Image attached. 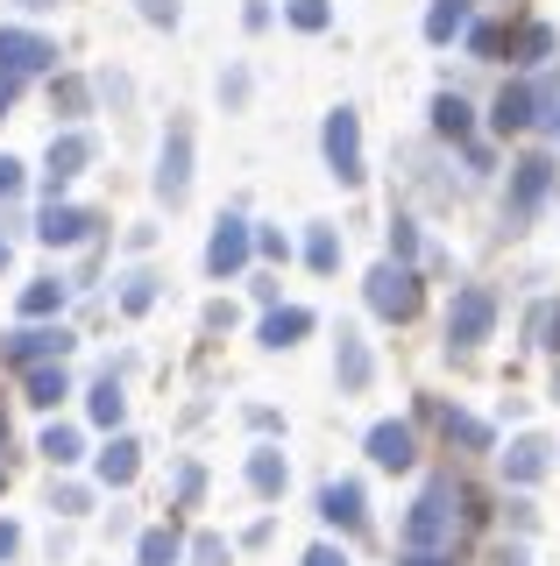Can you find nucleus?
Listing matches in <instances>:
<instances>
[{"label":"nucleus","instance_id":"obj_33","mask_svg":"<svg viewBox=\"0 0 560 566\" xmlns=\"http://www.w3.org/2000/svg\"><path fill=\"white\" fill-rule=\"evenodd\" d=\"M291 22H299V29H326V0H291Z\"/></svg>","mask_w":560,"mask_h":566},{"label":"nucleus","instance_id":"obj_25","mask_svg":"<svg viewBox=\"0 0 560 566\" xmlns=\"http://www.w3.org/2000/svg\"><path fill=\"white\" fill-rule=\"evenodd\" d=\"M525 333H532V347H560V305H532Z\"/></svg>","mask_w":560,"mask_h":566},{"label":"nucleus","instance_id":"obj_10","mask_svg":"<svg viewBox=\"0 0 560 566\" xmlns=\"http://www.w3.org/2000/svg\"><path fill=\"white\" fill-rule=\"evenodd\" d=\"M93 212H79V206H43V220H37V234L50 241V248H79L85 234H93Z\"/></svg>","mask_w":560,"mask_h":566},{"label":"nucleus","instance_id":"obj_8","mask_svg":"<svg viewBox=\"0 0 560 566\" xmlns=\"http://www.w3.org/2000/svg\"><path fill=\"white\" fill-rule=\"evenodd\" d=\"M553 191V156H525L518 177H511V220H532Z\"/></svg>","mask_w":560,"mask_h":566},{"label":"nucleus","instance_id":"obj_18","mask_svg":"<svg viewBox=\"0 0 560 566\" xmlns=\"http://www.w3.org/2000/svg\"><path fill=\"white\" fill-rule=\"evenodd\" d=\"M284 482H291V468H284V453H277V447L249 453V489L256 495H284Z\"/></svg>","mask_w":560,"mask_h":566},{"label":"nucleus","instance_id":"obj_5","mask_svg":"<svg viewBox=\"0 0 560 566\" xmlns=\"http://www.w3.org/2000/svg\"><path fill=\"white\" fill-rule=\"evenodd\" d=\"M370 305L383 318H412L418 312V276L405 270V262H383V270H370Z\"/></svg>","mask_w":560,"mask_h":566},{"label":"nucleus","instance_id":"obj_4","mask_svg":"<svg viewBox=\"0 0 560 566\" xmlns=\"http://www.w3.org/2000/svg\"><path fill=\"white\" fill-rule=\"evenodd\" d=\"M58 64V43L37 29H0V71L8 78H29V71H50Z\"/></svg>","mask_w":560,"mask_h":566},{"label":"nucleus","instance_id":"obj_32","mask_svg":"<svg viewBox=\"0 0 560 566\" xmlns=\"http://www.w3.org/2000/svg\"><path fill=\"white\" fill-rule=\"evenodd\" d=\"M121 305H128V312H149V305H156V276H128V291H121Z\"/></svg>","mask_w":560,"mask_h":566},{"label":"nucleus","instance_id":"obj_41","mask_svg":"<svg viewBox=\"0 0 560 566\" xmlns=\"http://www.w3.org/2000/svg\"><path fill=\"white\" fill-rule=\"evenodd\" d=\"M397 566H447V553H405Z\"/></svg>","mask_w":560,"mask_h":566},{"label":"nucleus","instance_id":"obj_16","mask_svg":"<svg viewBox=\"0 0 560 566\" xmlns=\"http://www.w3.org/2000/svg\"><path fill=\"white\" fill-rule=\"evenodd\" d=\"M532 106H539V99H532V85H504V99H497V114H489V120H497L504 135H518V128H532V120H539Z\"/></svg>","mask_w":560,"mask_h":566},{"label":"nucleus","instance_id":"obj_21","mask_svg":"<svg viewBox=\"0 0 560 566\" xmlns=\"http://www.w3.org/2000/svg\"><path fill=\"white\" fill-rule=\"evenodd\" d=\"M433 128L462 142V135H468V99H462V93H440V99H433Z\"/></svg>","mask_w":560,"mask_h":566},{"label":"nucleus","instance_id":"obj_1","mask_svg":"<svg viewBox=\"0 0 560 566\" xmlns=\"http://www.w3.org/2000/svg\"><path fill=\"white\" fill-rule=\"evenodd\" d=\"M454 482H433L426 495L412 503L405 517V553H454V531H462V517H454Z\"/></svg>","mask_w":560,"mask_h":566},{"label":"nucleus","instance_id":"obj_35","mask_svg":"<svg viewBox=\"0 0 560 566\" xmlns=\"http://www.w3.org/2000/svg\"><path fill=\"white\" fill-rule=\"evenodd\" d=\"M58 106H64V114H85V85L64 78V85H58Z\"/></svg>","mask_w":560,"mask_h":566},{"label":"nucleus","instance_id":"obj_28","mask_svg":"<svg viewBox=\"0 0 560 566\" xmlns=\"http://www.w3.org/2000/svg\"><path fill=\"white\" fill-rule=\"evenodd\" d=\"M305 262H312V270H334V262H341V241H334V227H312V241H305Z\"/></svg>","mask_w":560,"mask_h":566},{"label":"nucleus","instance_id":"obj_38","mask_svg":"<svg viewBox=\"0 0 560 566\" xmlns=\"http://www.w3.org/2000/svg\"><path fill=\"white\" fill-rule=\"evenodd\" d=\"M143 14H149L156 29H164V22H178V0H143Z\"/></svg>","mask_w":560,"mask_h":566},{"label":"nucleus","instance_id":"obj_19","mask_svg":"<svg viewBox=\"0 0 560 566\" xmlns=\"http://www.w3.org/2000/svg\"><path fill=\"white\" fill-rule=\"evenodd\" d=\"M64 397H72L64 361H37V368H29V403H64Z\"/></svg>","mask_w":560,"mask_h":566},{"label":"nucleus","instance_id":"obj_42","mask_svg":"<svg viewBox=\"0 0 560 566\" xmlns=\"http://www.w3.org/2000/svg\"><path fill=\"white\" fill-rule=\"evenodd\" d=\"M14 553V524H0V559H8Z\"/></svg>","mask_w":560,"mask_h":566},{"label":"nucleus","instance_id":"obj_30","mask_svg":"<svg viewBox=\"0 0 560 566\" xmlns=\"http://www.w3.org/2000/svg\"><path fill=\"white\" fill-rule=\"evenodd\" d=\"M547 57H553V29H539V22H532V29L518 35V64H547Z\"/></svg>","mask_w":560,"mask_h":566},{"label":"nucleus","instance_id":"obj_12","mask_svg":"<svg viewBox=\"0 0 560 566\" xmlns=\"http://www.w3.org/2000/svg\"><path fill=\"white\" fill-rule=\"evenodd\" d=\"M370 460H376V468H412V460H418V439H412V424H376V432H370Z\"/></svg>","mask_w":560,"mask_h":566},{"label":"nucleus","instance_id":"obj_36","mask_svg":"<svg viewBox=\"0 0 560 566\" xmlns=\"http://www.w3.org/2000/svg\"><path fill=\"white\" fill-rule=\"evenodd\" d=\"M14 191H22V164H14V156H0V199H14Z\"/></svg>","mask_w":560,"mask_h":566},{"label":"nucleus","instance_id":"obj_9","mask_svg":"<svg viewBox=\"0 0 560 566\" xmlns=\"http://www.w3.org/2000/svg\"><path fill=\"white\" fill-rule=\"evenodd\" d=\"M156 191H164L170 206L185 199L191 191V128L178 120V128H170V142H164V170H156Z\"/></svg>","mask_w":560,"mask_h":566},{"label":"nucleus","instance_id":"obj_13","mask_svg":"<svg viewBox=\"0 0 560 566\" xmlns=\"http://www.w3.org/2000/svg\"><path fill=\"white\" fill-rule=\"evenodd\" d=\"M320 517L341 524V531H362V489L355 482H326L320 489Z\"/></svg>","mask_w":560,"mask_h":566},{"label":"nucleus","instance_id":"obj_45","mask_svg":"<svg viewBox=\"0 0 560 566\" xmlns=\"http://www.w3.org/2000/svg\"><path fill=\"white\" fill-rule=\"evenodd\" d=\"M553 128H560V114H553Z\"/></svg>","mask_w":560,"mask_h":566},{"label":"nucleus","instance_id":"obj_23","mask_svg":"<svg viewBox=\"0 0 560 566\" xmlns=\"http://www.w3.org/2000/svg\"><path fill=\"white\" fill-rule=\"evenodd\" d=\"M85 411H93V424H121V411H128L121 382H114V376H107V382H93V403H85Z\"/></svg>","mask_w":560,"mask_h":566},{"label":"nucleus","instance_id":"obj_6","mask_svg":"<svg viewBox=\"0 0 560 566\" xmlns=\"http://www.w3.org/2000/svg\"><path fill=\"white\" fill-rule=\"evenodd\" d=\"M249 255H256V234H249V220H235V212H220L214 241H206V270H214V276H235V270H241Z\"/></svg>","mask_w":560,"mask_h":566},{"label":"nucleus","instance_id":"obj_17","mask_svg":"<svg viewBox=\"0 0 560 566\" xmlns=\"http://www.w3.org/2000/svg\"><path fill=\"white\" fill-rule=\"evenodd\" d=\"M299 333H312V312L305 305H277L270 318H262V347H291Z\"/></svg>","mask_w":560,"mask_h":566},{"label":"nucleus","instance_id":"obj_11","mask_svg":"<svg viewBox=\"0 0 560 566\" xmlns=\"http://www.w3.org/2000/svg\"><path fill=\"white\" fill-rule=\"evenodd\" d=\"M93 164V135H58L50 142V164H43V177H50V191L58 185H72V177Z\"/></svg>","mask_w":560,"mask_h":566},{"label":"nucleus","instance_id":"obj_26","mask_svg":"<svg viewBox=\"0 0 560 566\" xmlns=\"http://www.w3.org/2000/svg\"><path fill=\"white\" fill-rule=\"evenodd\" d=\"M143 566H178V531H143Z\"/></svg>","mask_w":560,"mask_h":566},{"label":"nucleus","instance_id":"obj_39","mask_svg":"<svg viewBox=\"0 0 560 566\" xmlns=\"http://www.w3.org/2000/svg\"><path fill=\"white\" fill-rule=\"evenodd\" d=\"M305 566H348V553H341V545H312Z\"/></svg>","mask_w":560,"mask_h":566},{"label":"nucleus","instance_id":"obj_27","mask_svg":"<svg viewBox=\"0 0 560 566\" xmlns=\"http://www.w3.org/2000/svg\"><path fill=\"white\" fill-rule=\"evenodd\" d=\"M447 439H462V447H489V424L483 418H468V411H447Z\"/></svg>","mask_w":560,"mask_h":566},{"label":"nucleus","instance_id":"obj_31","mask_svg":"<svg viewBox=\"0 0 560 566\" xmlns=\"http://www.w3.org/2000/svg\"><path fill=\"white\" fill-rule=\"evenodd\" d=\"M391 255L412 270V255H418V227H412V220H391Z\"/></svg>","mask_w":560,"mask_h":566},{"label":"nucleus","instance_id":"obj_40","mask_svg":"<svg viewBox=\"0 0 560 566\" xmlns=\"http://www.w3.org/2000/svg\"><path fill=\"white\" fill-rule=\"evenodd\" d=\"M14 93H22V78H8V71H0V114L14 106Z\"/></svg>","mask_w":560,"mask_h":566},{"label":"nucleus","instance_id":"obj_7","mask_svg":"<svg viewBox=\"0 0 560 566\" xmlns=\"http://www.w3.org/2000/svg\"><path fill=\"white\" fill-rule=\"evenodd\" d=\"M64 347H72V333L64 326H22V333H8V340H0V354H8V361H64Z\"/></svg>","mask_w":560,"mask_h":566},{"label":"nucleus","instance_id":"obj_20","mask_svg":"<svg viewBox=\"0 0 560 566\" xmlns=\"http://www.w3.org/2000/svg\"><path fill=\"white\" fill-rule=\"evenodd\" d=\"M454 29H468V0H433L426 35H433V43H454Z\"/></svg>","mask_w":560,"mask_h":566},{"label":"nucleus","instance_id":"obj_3","mask_svg":"<svg viewBox=\"0 0 560 566\" xmlns=\"http://www.w3.org/2000/svg\"><path fill=\"white\" fill-rule=\"evenodd\" d=\"M489 326H497V297H489L483 283H468V291L454 297V312H447V340L476 347V340H489Z\"/></svg>","mask_w":560,"mask_h":566},{"label":"nucleus","instance_id":"obj_37","mask_svg":"<svg viewBox=\"0 0 560 566\" xmlns=\"http://www.w3.org/2000/svg\"><path fill=\"white\" fill-rule=\"evenodd\" d=\"M50 510H64V517H79V510H85V489H58V495H50Z\"/></svg>","mask_w":560,"mask_h":566},{"label":"nucleus","instance_id":"obj_34","mask_svg":"<svg viewBox=\"0 0 560 566\" xmlns=\"http://www.w3.org/2000/svg\"><path fill=\"white\" fill-rule=\"evenodd\" d=\"M468 50H476V57H497V50H504V29H468Z\"/></svg>","mask_w":560,"mask_h":566},{"label":"nucleus","instance_id":"obj_24","mask_svg":"<svg viewBox=\"0 0 560 566\" xmlns=\"http://www.w3.org/2000/svg\"><path fill=\"white\" fill-rule=\"evenodd\" d=\"M341 382H348V389L370 382V347H362L355 333H341Z\"/></svg>","mask_w":560,"mask_h":566},{"label":"nucleus","instance_id":"obj_22","mask_svg":"<svg viewBox=\"0 0 560 566\" xmlns=\"http://www.w3.org/2000/svg\"><path fill=\"white\" fill-rule=\"evenodd\" d=\"M58 305H64V283H58V276H37V283L22 291V312H29V318H50Z\"/></svg>","mask_w":560,"mask_h":566},{"label":"nucleus","instance_id":"obj_29","mask_svg":"<svg viewBox=\"0 0 560 566\" xmlns=\"http://www.w3.org/2000/svg\"><path fill=\"white\" fill-rule=\"evenodd\" d=\"M43 453L58 460V468H72V460H79V432H72V424H50V432H43Z\"/></svg>","mask_w":560,"mask_h":566},{"label":"nucleus","instance_id":"obj_15","mask_svg":"<svg viewBox=\"0 0 560 566\" xmlns=\"http://www.w3.org/2000/svg\"><path fill=\"white\" fill-rule=\"evenodd\" d=\"M547 453H553V447H547V439H539V432H525V439H518V447H511V453H504V474H511V482H518V489H525V482H539V474H547Z\"/></svg>","mask_w":560,"mask_h":566},{"label":"nucleus","instance_id":"obj_2","mask_svg":"<svg viewBox=\"0 0 560 566\" xmlns=\"http://www.w3.org/2000/svg\"><path fill=\"white\" fill-rule=\"evenodd\" d=\"M326 164H334L341 185H362V120H355V106H334V114H326Z\"/></svg>","mask_w":560,"mask_h":566},{"label":"nucleus","instance_id":"obj_14","mask_svg":"<svg viewBox=\"0 0 560 566\" xmlns=\"http://www.w3.org/2000/svg\"><path fill=\"white\" fill-rule=\"evenodd\" d=\"M135 468H143V447H135V439H107V447H100V482L107 489H128Z\"/></svg>","mask_w":560,"mask_h":566},{"label":"nucleus","instance_id":"obj_43","mask_svg":"<svg viewBox=\"0 0 560 566\" xmlns=\"http://www.w3.org/2000/svg\"><path fill=\"white\" fill-rule=\"evenodd\" d=\"M0 270H8V241H0Z\"/></svg>","mask_w":560,"mask_h":566},{"label":"nucleus","instance_id":"obj_44","mask_svg":"<svg viewBox=\"0 0 560 566\" xmlns=\"http://www.w3.org/2000/svg\"><path fill=\"white\" fill-rule=\"evenodd\" d=\"M22 8H50V0H22Z\"/></svg>","mask_w":560,"mask_h":566}]
</instances>
